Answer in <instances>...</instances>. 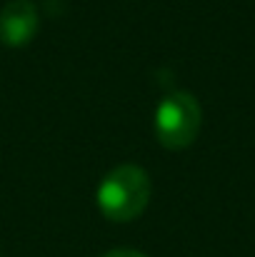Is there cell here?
<instances>
[{"instance_id":"1","label":"cell","mask_w":255,"mask_h":257,"mask_svg":"<svg viewBox=\"0 0 255 257\" xmlns=\"http://www.w3.org/2000/svg\"><path fill=\"white\" fill-rule=\"evenodd\" d=\"M98 207L113 222H130L150 202V177L138 165H118L98 185Z\"/></svg>"},{"instance_id":"2","label":"cell","mask_w":255,"mask_h":257,"mask_svg":"<svg viewBox=\"0 0 255 257\" xmlns=\"http://www.w3.org/2000/svg\"><path fill=\"white\" fill-rule=\"evenodd\" d=\"M200 122L203 112L198 100L183 90L165 95L155 110V135L168 150H183L193 145L200 133Z\"/></svg>"},{"instance_id":"3","label":"cell","mask_w":255,"mask_h":257,"mask_svg":"<svg viewBox=\"0 0 255 257\" xmlns=\"http://www.w3.org/2000/svg\"><path fill=\"white\" fill-rule=\"evenodd\" d=\"M38 10L28 0H13L0 10V43L5 48H25L38 33Z\"/></svg>"},{"instance_id":"4","label":"cell","mask_w":255,"mask_h":257,"mask_svg":"<svg viewBox=\"0 0 255 257\" xmlns=\"http://www.w3.org/2000/svg\"><path fill=\"white\" fill-rule=\"evenodd\" d=\"M105 257H148V255H143L138 250H113V252H108Z\"/></svg>"}]
</instances>
